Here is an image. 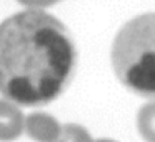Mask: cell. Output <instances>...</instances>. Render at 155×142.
Masks as SVG:
<instances>
[{"label":"cell","instance_id":"8","mask_svg":"<svg viewBox=\"0 0 155 142\" xmlns=\"http://www.w3.org/2000/svg\"><path fill=\"white\" fill-rule=\"evenodd\" d=\"M95 142H115V140H108V139H98V140H95Z\"/></svg>","mask_w":155,"mask_h":142},{"label":"cell","instance_id":"6","mask_svg":"<svg viewBox=\"0 0 155 142\" xmlns=\"http://www.w3.org/2000/svg\"><path fill=\"white\" fill-rule=\"evenodd\" d=\"M55 142H94L87 130L77 124H67L62 127V134Z\"/></svg>","mask_w":155,"mask_h":142},{"label":"cell","instance_id":"9","mask_svg":"<svg viewBox=\"0 0 155 142\" xmlns=\"http://www.w3.org/2000/svg\"><path fill=\"white\" fill-rule=\"evenodd\" d=\"M50 2H52V4H55V2H57V0H50Z\"/></svg>","mask_w":155,"mask_h":142},{"label":"cell","instance_id":"1","mask_svg":"<svg viewBox=\"0 0 155 142\" xmlns=\"http://www.w3.org/2000/svg\"><path fill=\"white\" fill-rule=\"evenodd\" d=\"M77 50L67 27L42 10L0 24V94L25 107L50 104L68 87Z\"/></svg>","mask_w":155,"mask_h":142},{"label":"cell","instance_id":"4","mask_svg":"<svg viewBox=\"0 0 155 142\" xmlns=\"http://www.w3.org/2000/svg\"><path fill=\"white\" fill-rule=\"evenodd\" d=\"M25 127L24 114L7 100H0V142L15 140Z\"/></svg>","mask_w":155,"mask_h":142},{"label":"cell","instance_id":"5","mask_svg":"<svg viewBox=\"0 0 155 142\" xmlns=\"http://www.w3.org/2000/svg\"><path fill=\"white\" fill-rule=\"evenodd\" d=\"M137 127L147 142H155V100L145 104L138 110Z\"/></svg>","mask_w":155,"mask_h":142},{"label":"cell","instance_id":"3","mask_svg":"<svg viewBox=\"0 0 155 142\" xmlns=\"http://www.w3.org/2000/svg\"><path fill=\"white\" fill-rule=\"evenodd\" d=\"M25 130L37 142H55L62 134V127L52 115L35 112L25 119Z\"/></svg>","mask_w":155,"mask_h":142},{"label":"cell","instance_id":"7","mask_svg":"<svg viewBox=\"0 0 155 142\" xmlns=\"http://www.w3.org/2000/svg\"><path fill=\"white\" fill-rule=\"evenodd\" d=\"M18 2L27 5V7H30V10H38L42 7H50L52 5L50 0H18Z\"/></svg>","mask_w":155,"mask_h":142},{"label":"cell","instance_id":"2","mask_svg":"<svg viewBox=\"0 0 155 142\" xmlns=\"http://www.w3.org/2000/svg\"><path fill=\"white\" fill-rule=\"evenodd\" d=\"M112 67L134 94L155 99V14L132 19L112 44Z\"/></svg>","mask_w":155,"mask_h":142}]
</instances>
